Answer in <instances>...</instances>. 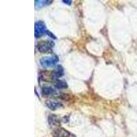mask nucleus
<instances>
[{"label":"nucleus","mask_w":137,"mask_h":137,"mask_svg":"<svg viewBox=\"0 0 137 137\" xmlns=\"http://www.w3.org/2000/svg\"><path fill=\"white\" fill-rule=\"evenodd\" d=\"M59 61V58L57 56H46L43 57L40 60V64L43 67H53L58 63Z\"/></svg>","instance_id":"nucleus-1"},{"label":"nucleus","mask_w":137,"mask_h":137,"mask_svg":"<svg viewBox=\"0 0 137 137\" xmlns=\"http://www.w3.org/2000/svg\"><path fill=\"white\" fill-rule=\"evenodd\" d=\"M54 46V42L51 40H45L39 43L37 45V49L41 53H48L52 52Z\"/></svg>","instance_id":"nucleus-2"},{"label":"nucleus","mask_w":137,"mask_h":137,"mask_svg":"<svg viewBox=\"0 0 137 137\" xmlns=\"http://www.w3.org/2000/svg\"><path fill=\"white\" fill-rule=\"evenodd\" d=\"M47 28H46L45 24L43 21H37L35 23V30H34V34L37 38L43 37L44 34H47Z\"/></svg>","instance_id":"nucleus-3"},{"label":"nucleus","mask_w":137,"mask_h":137,"mask_svg":"<svg viewBox=\"0 0 137 137\" xmlns=\"http://www.w3.org/2000/svg\"><path fill=\"white\" fill-rule=\"evenodd\" d=\"M46 105L49 109L52 110H56L62 106V104L60 102H58L56 101H47L46 102Z\"/></svg>","instance_id":"nucleus-4"},{"label":"nucleus","mask_w":137,"mask_h":137,"mask_svg":"<svg viewBox=\"0 0 137 137\" xmlns=\"http://www.w3.org/2000/svg\"><path fill=\"white\" fill-rule=\"evenodd\" d=\"M63 73H64V70H63L62 67L60 66V65H58V67H57V69H56V71L53 73L52 79H54V80H57L60 77L63 76Z\"/></svg>","instance_id":"nucleus-5"},{"label":"nucleus","mask_w":137,"mask_h":137,"mask_svg":"<svg viewBox=\"0 0 137 137\" xmlns=\"http://www.w3.org/2000/svg\"><path fill=\"white\" fill-rule=\"evenodd\" d=\"M35 8L36 9H39L40 8H43L44 6L49 5L52 3V1H40V0H36L35 1Z\"/></svg>","instance_id":"nucleus-6"},{"label":"nucleus","mask_w":137,"mask_h":137,"mask_svg":"<svg viewBox=\"0 0 137 137\" xmlns=\"http://www.w3.org/2000/svg\"><path fill=\"white\" fill-rule=\"evenodd\" d=\"M54 86L55 87L59 89H62V88H67V84L64 81H62L60 79L54 80Z\"/></svg>","instance_id":"nucleus-7"},{"label":"nucleus","mask_w":137,"mask_h":137,"mask_svg":"<svg viewBox=\"0 0 137 137\" xmlns=\"http://www.w3.org/2000/svg\"><path fill=\"white\" fill-rule=\"evenodd\" d=\"M54 93H55V91L52 88V87L45 86V87H43V89H42V94H43V95L49 96V95H53Z\"/></svg>","instance_id":"nucleus-8"},{"label":"nucleus","mask_w":137,"mask_h":137,"mask_svg":"<svg viewBox=\"0 0 137 137\" xmlns=\"http://www.w3.org/2000/svg\"><path fill=\"white\" fill-rule=\"evenodd\" d=\"M49 123L51 125H58L60 124V121L56 115H50L49 117Z\"/></svg>","instance_id":"nucleus-9"},{"label":"nucleus","mask_w":137,"mask_h":137,"mask_svg":"<svg viewBox=\"0 0 137 137\" xmlns=\"http://www.w3.org/2000/svg\"><path fill=\"white\" fill-rule=\"evenodd\" d=\"M58 136L60 137H67L69 136V133L68 132L65 131L64 130H60L58 132Z\"/></svg>","instance_id":"nucleus-10"},{"label":"nucleus","mask_w":137,"mask_h":137,"mask_svg":"<svg viewBox=\"0 0 137 137\" xmlns=\"http://www.w3.org/2000/svg\"><path fill=\"white\" fill-rule=\"evenodd\" d=\"M47 34H48L49 35V37H50L51 38H52L53 39H56V37H55L54 35L51 32H49V31L47 30Z\"/></svg>","instance_id":"nucleus-11"},{"label":"nucleus","mask_w":137,"mask_h":137,"mask_svg":"<svg viewBox=\"0 0 137 137\" xmlns=\"http://www.w3.org/2000/svg\"><path fill=\"white\" fill-rule=\"evenodd\" d=\"M62 2H64V3H66V4H69V5H70V4H71V3H72V1H68V0H63V1H62Z\"/></svg>","instance_id":"nucleus-12"}]
</instances>
